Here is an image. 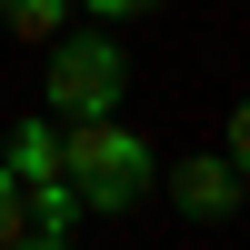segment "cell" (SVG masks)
I'll return each mask as SVG.
<instances>
[{"instance_id":"1","label":"cell","mask_w":250,"mask_h":250,"mask_svg":"<svg viewBox=\"0 0 250 250\" xmlns=\"http://www.w3.org/2000/svg\"><path fill=\"white\" fill-rule=\"evenodd\" d=\"M60 160H70V190L80 210H140V200L160 190V150L130 130L120 110H90V120H60Z\"/></svg>"},{"instance_id":"2","label":"cell","mask_w":250,"mask_h":250,"mask_svg":"<svg viewBox=\"0 0 250 250\" xmlns=\"http://www.w3.org/2000/svg\"><path fill=\"white\" fill-rule=\"evenodd\" d=\"M40 110L50 120H90V110H120L130 100V40L100 30V20H70L60 40H40Z\"/></svg>"},{"instance_id":"3","label":"cell","mask_w":250,"mask_h":250,"mask_svg":"<svg viewBox=\"0 0 250 250\" xmlns=\"http://www.w3.org/2000/svg\"><path fill=\"white\" fill-rule=\"evenodd\" d=\"M160 190H170V210H180V220L220 230V220H240L250 180H240V160H230V150H190V160H170V170H160Z\"/></svg>"},{"instance_id":"4","label":"cell","mask_w":250,"mask_h":250,"mask_svg":"<svg viewBox=\"0 0 250 250\" xmlns=\"http://www.w3.org/2000/svg\"><path fill=\"white\" fill-rule=\"evenodd\" d=\"M70 0H0V30H10L20 40V50H40V40H60V30H70Z\"/></svg>"},{"instance_id":"5","label":"cell","mask_w":250,"mask_h":250,"mask_svg":"<svg viewBox=\"0 0 250 250\" xmlns=\"http://www.w3.org/2000/svg\"><path fill=\"white\" fill-rule=\"evenodd\" d=\"M220 150L240 160V180H250V100H230V120H220Z\"/></svg>"},{"instance_id":"6","label":"cell","mask_w":250,"mask_h":250,"mask_svg":"<svg viewBox=\"0 0 250 250\" xmlns=\"http://www.w3.org/2000/svg\"><path fill=\"white\" fill-rule=\"evenodd\" d=\"M70 10H80V20H150L160 0H70Z\"/></svg>"},{"instance_id":"7","label":"cell","mask_w":250,"mask_h":250,"mask_svg":"<svg viewBox=\"0 0 250 250\" xmlns=\"http://www.w3.org/2000/svg\"><path fill=\"white\" fill-rule=\"evenodd\" d=\"M10 230H30V200H20V180L0 170V240H10Z\"/></svg>"},{"instance_id":"8","label":"cell","mask_w":250,"mask_h":250,"mask_svg":"<svg viewBox=\"0 0 250 250\" xmlns=\"http://www.w3.org/2000/svg\"><path fill=\"white\" fill-rule=\"evenodd\" d=\"M0 250H70V230H10Z\"/></svg>"}]
</instances>
